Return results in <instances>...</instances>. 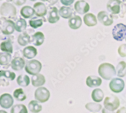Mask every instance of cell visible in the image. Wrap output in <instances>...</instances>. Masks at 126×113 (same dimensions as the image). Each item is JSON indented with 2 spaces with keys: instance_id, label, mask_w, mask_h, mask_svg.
<instances>
[{
  "instance_id": "obj_35",
  "label": "cell",
  "mask_w": 126,
  "mask_h": 113,
  "mask_svg": "<svg viewBox=\"0 0 126 113\" xmlns=\"http://www.w3.org/2000/svg\"><path fill=\"white\" fill-rule=\"evenodd\" d=\"M4 77L5 78L13 81L16 77V75L14 73L11 72L9 70H0V78Z\"/></svg>"
},
{
  "instance_id": "obj_4",
  "label": "cell",
  "mask_w": 126,
  "mask_h": 113,
  "mask_svg": "<svg viewBox=\"0 0 126 113\" xmlns=\"http://www.w3.org/2000/svg\"><path fill=\"white\" fill-rule=\"evenodd\" d=\"M112 36L114 39L118 41H123L126 37V25L119 23L112 29Z\"/></svg>"
},
{
  "instance_id": "obj_5",
  "label": "cell",
  "mask_w": 126,
  "mask_h": 113,
  "mask_svg": "<svg viewBox=\"0 0 126 113\" xmlns=\"http://www.w3.org/2000/svg\"><path fill=\"white\" fill-rule=\"evenodd\" d=\"M34 96L37 101L44 103L49 99L50 92L46 87H41L35 90Z\"/></svg>"
},
{
  "instance_id": "obj_2",
  "label": "cell",
  "mask_w": 126,
  "mask_h": 113,
  "mask_svg": "<svg viewBox=\"0 0 126 113\" xmlns=\"http://www.w3.org/2000/svg\"><path fill=\"white\" fill-rule=\"evenodd\" d=\"M41 68L42 65L39 61L33 59L28 61L27 63L25 69L29 74L35 75L40 72Z\"/></svg>"
},
{
  "instance_id": "obj_17",
  "label": "cell",
  "mask_w": 126,
  "mask_h": 113,
  "mask_svg": "<svg viewBox=\"0 0 126 113\" xmlns=\"http://www.w3.org/2000/svg\"><path fill=\"white\" fill-rule=\"evenodd\" d=\"M25 65L24 60L21 57H16L11 62L12 68L15 70L22 69Z\"/></svg>"
},
{
  "instance_id": "obj_27",
  "label": "cell",
  "mask_w": 126,
  "mask_h": 113,
  "mask_svg": "<svg viewBox=\"0 0 126 113\" xmlns=\"http://www.w3.org/2000/svg\"><path fill=\"white\" fill-rule=\"evenodd\" d=\"M27 23L25 20L23 19L20 18L17 20L15 24V28L18 32H22L26 29Z\"/></svg>"
},
{
  "instance_id": "obj_11",
  "label": "cell",
  "mask_w": 126,
  "mask_h": 113,
  "mask_svg": "<svg viewBox=\"0 0 126 113\" xmlns=\"http://www.w3.org/2000/svg\"><path fill=\"white\" fill-rule=\"evenodd\" d=\"M122 3L120 0H110L107 4L108 11L113 14H117L120 12V5Z\"/></svg>"
},
{
  "instance_id": "obj_34",
  "label": "cell",
  "mask_w": 126,
  "mask_h": 113,
  "mask_svg": "<svg viewBox=\"0 0 126 113\" xmlns=\"http://www.w3.org/2000/svg\"><path fill=\"white\" fill-rule=\"evenodd\" d=\"M11 113H28V111L24 105H16L12 108Z\"/></svg>"
},
{
  "instance_id": "obj_9",
  "label": "cell",
  "mask_w": 126,
  "mask_h": 113,
  "mask_svg": "<svg viewBox=\"0 0 126 113\" xmlns=\"http://www.w3.org/2000/svg\"><path fill=\"white\" fill-rule=\"evenodd\" d=\"M14 103V99L12 96L8 94L5 93L0 96V106L4 109H9Z\"/></svg>"
},
{
  "instance_id": "obj_15",
  "label": "cell",
  "mask_w": 126,
  "mask_h": 113,
  "mask_svg": "<svg viewBox=\"0 0 126 113\" xmlns=\"http://www.w3.org/2000/svg\"><path fill=\"white\" fill-rule=\"evenodd\" d=\"M31 82L33 86L39 87L45 84L46 82V79L45 77L41 74H38L31 78Z\"/></svg>"
},
{
  "instance_id": "obj_23",
  "label": "cell",
  "mask_w": 126,
  "mask_h": 113,
  "mask_svg": "<svg viewBox=\"0 0 126 113\" xmlns=\"http://www.w3.org/2000/svg\"><path fill=\"white\" fill-rule=\"evenodd\" d=\"M34 13L35 11L34 9L28 6L23 7L20 11L21 14L25 18H28L33 16Z\"/></svg>"
},
{
  "instance_id": "obj_19",
  "label": "cell",
  "mask_w": 126,
  "mask_h": 113,
  "mask_svg": "<svg viewBox=\"0 0 126 113\" xmlns=\"http://www.w3.org/2000/svg\"><path fill=\"white\" fill-rule=\"evenodd\" d=\"M83 19L85 24L88 26H95L97 23L96 16L92 13L86 14L84 16Z\"/></svg>"
},
{
  "instance_id": "obj_36",
  "label": "cell",
  "mask_w": 126,
  "mask_h": 113,
  "mask_svg": "<svg viewBox=\"0 0 126 113\" xmlns=\"http://www.w3.org/2000/svg\"><path fill=\"white\" fill-rule=\"evenodd\" d=\"M29 23L30 26L33 28H36L43 25L42 19H35V18L30 20Z\"/></svg>"
},
{
  "instance_id": "obj_10",
  "label": "cell",
  "mask_w": 126,
  "mask_h": 113,
  "mask_svg": "<svg viewBox=\"0 0 126 113\" xmlns=\"http://www.w3.org/2000/svg\"><path fill=\"white\" fill-rule=\"evenodd\" d=\"M15 29V23L10 20H5L2 23L1 31L5 35L12 34Z\"/></svg>"
},
{
  "instance_id": "obj_30",
  "label": "cell",
  "mask_w": 126,
  "mask_h": 113,
  "mask_svg": "<svg viewBox=\"0 0 126 113\" xmlns=\"http://www.w3.org/2000/svg\"><path fill=\"white\" fill-rule=\"evenodd\" d=\"M60 15L64 18H69L72 15V10L69 7H62L59 11Z\"/></svg>"
},
{
  "instance_id": "obj_3",
  "label": "cell",
  "mask_w": 126,
  "mask_h": 113,
  "mask_svg": "<svg viewBox=\"0 0 126 113\" xmlns=\"http://www.w3.org/2000/svg\"><path fill=\"white\" fill-rule=\"evenodd\" d=\"M103 104L106 109L110 111H114L119 107L120 102L116 96L112 95L111 96H107L105 98Z\"/></svg>"
},
{
  "instance_id": "obj_12",
  "label": "cell",
  "mask_w": 126,
  "mask_h": 113,
  "mask_svg": "<svg viewBox=\"0 0 126 113\" xmlns=\"http://www.w3.org/2000/svg\"><path fill=\"white\" fill-rule=\"evenodd\" d=\"M74 8L77 13L80 14H84L89 11L90 6L87 2L81 0L76 2Z\"/></svg>"
},
{
  "instance_id": "obj_37",
  "label": "cell",
  "mask_w": 126,
  "mask_h": 113,
  "mask_svg": "<svg viewBox=\"0 0 126 113\" xmlns=\"http://www.w3.org/2000/svg\"><path fill=\"white\" fill-rule=\"evenodd\" d=\"M118 53L121 57H126V44H122L119 47Z\"/></svg>"
},
{
  "instance_id": "obj_32",
  "label": "cell",
  "mask_w": 126,
  "mask_h": 113,
  "mask_svg": "<svg viewBox=\"0 0 126 113\" xmlns=\"http://www.w3.org/2000/svg\"><path fill=\"white\" fill-rule=\"evenodd\" d=\"M85 108L90 112H97L101 110L102 106L100 104L95 103V102H89L85 105Z\"/></svg>"
},
{
  "instance_id": "obj_26",
  "label": "cell",
  "mask_w": 126,
  "mask_h": 113,
  "mask_svg": "<svg viewBox=\"0 0 126 113\" xmlns=\"http://www.w3.org/2000/svg\"><path fill=\"white\" fill-rule=\"evenodd\" d=\"M117 75L119 77H124L126 75V63L125 61H121L117 66Z\"/></svg>"
},
{
  "instance_id": "obj_25",
  "label": "cell",
  "mask_w": 126,
  "mask_h": 113,
  "mask_svg": "<svg viewBox=\"0 0 126 113\" xmlns=\"http://www.w3.org/2000/svg\"><path fill=\"white\" fill-rule=\"evenodd\" d=\"M29 110L32 113H37L42 110V106L36 100L31 101L28 104Z\"/></svg>"
},
{
  "instance_id": "obj_31",
  "label": "cell",
  "mask_w": 126,
  "mask_h": 113,
  "mask_svg": "<svg viewBox=\"0 0 126 113\" xmlns=\"http://www.w3.org/2000/svg\"><path fill=\"white\" fill-rule=\"evenodd\" d=\"M0 48L2 51L5 52L12 53H13V46L11 43L9 41H4L0 45Z\"/></svg>"
},
{
  "instance_id": "obj_44",
  "label": "cell",
  "mask_w": 126,
  "mask_h": 113,
  "mask_svg": "<svg viewBox=\"0 0 126 113\" xmlns=\"http://www.w3.org/2000/svg\"><path fill=\"white\" fill-rule=\"evenodd\" d=\"M123 1L124 2H126V0H123Z\"/></svg>"
},
{
  "instance_id": "obj_42",
  "label": "cell",
  "mask_w": 126,
  "mask_h": 113,
  "mask_svg": "<svg viewBox=\"0 0 126 113\" xmlns=\"http://www.w3.org/2000/svg\"><path fill=\"white\" fill-rule=\"evenodd\" d=\"M0 113H8L4 110H0Z\"/></svg>"
},
{
  "instance_id": "obj_33",
  "label": "cell",
  "mask_w": 126,
  "mask_h": 113,
  "mask_svg": "<svg viewBox=\"0 0 126 113\" xmlns=\"http://www.w3.org/2000/svg\"><path fill=\"white\" fill-rule=\"evenodd\" d=\"M13 96L15 99L18 101H23L26 99V96L21 88L16 89L13 93Z\"/></svg>"
},
{
  "instance_id": "obj_40",
  "label": "cell",
  "mask_w": 126,
  "mask_h": 113,
  "mask_svg": "<svg viewBox=\"0 0 126 113\" xmlns=\"http://www.w3.org/2000/svg\"><path fill=\"white\" fill-rule=\"evenodd\" d=\"M117 113H126V108L125 107H122L117 112Z\"/></svg>"
},
{
  "instance_id": "obj_20",
  "label": "cell",
  "mask_w": 126,
  "mask_h": 113,
  "mask_svg": "<svg viewBox=\"0 0 126 113\" xmlns=\"http://www.w3.org/2000/svg\"><path fill=\"white\" fill-rule=\"evenodd\" d=\"M91 97L94 101L100 102L103 99L104 93L101 89L96 88L93 90L91 94Z\"/></svg>"
},
{
  "instance_id": "obj_46",
  "label": "cell",
  "mask_w": 126,
  "mask_h": 113,
  "mask_svg": "<svg viewBox=\"0 0 126 113\" xmlns=\"http://www.w3.org/2000/svg\"></svg>"
},
{
  "instance_id": "obj_1",
  "label": "cell",
  "mask_w": 126,
  "mask_h": 113,
  "mask_svg": "<svg viewBox=\"0 0 126 113\" xmlns=\"http://www.w3.org/2000/svg\"><path fill=\"white\" fill-rule=\"evenodd\" d=\"M98 74L103 79L110 80L116 75V70L114 67L109 63L101 64L98 68Z\"/></svg>"
},
{
  "instance_id": "obj_16",
  "label": "cell",
  "mask_w": 126,
  "mask_h": 113,
  "mask_svg": "<svg viewBox=\"0 0 126 113\" xmlns=\"http://www.w3.org/2000/svg\"><path fill=\"white\" fill-rule=\"evenodd\" d=\"M82 23V19L79 16H75L71 18L69 20V25L72 29H76L80 28Z\"/></svg>"
},
{
  "instance_id": "obj_38",
  "label": "cell",
  "mask_w": 126,
  "mask_h": 113,
  "mask_svg": "<svg viewBox=\"0 0 126 113\" xmlns=\"http://www.w3.org/2000/svg\"><path fill=\"white\" fill-rule=\"evenodd\" d=\"M74 2V0H61V2L64 5L70 6Z\"/></svg>"
},
{
  "instance_id": "obj_18",
  "label": "cell",
  "mask_w": 126,
  "mask_h": 113,
  "mask_svg": "<svg viewBox=\"0 0 126 113\" xmlns=\"http://www.w3.org/2000/svg\"><path fill=\"white\" fill-rule=\"evenodd\" d=\"M23 53L25 57L27 59H31L36 56L37 54V51L35 48L30 46L24 49Z\"/></svg>"
},
{
  "instance_id": "obj_24",
  "label": "cell",
  "mask_w": 126,
  "mask_h": 113,
  "mask_svg": "<svg viewBox=\"0 0 126 113\" xmlns=\"http://www.w3.org/2000/svg\"><path fill=\"white\" fill-rule=\"evenodd\" d=\"M17 84L22 87H26L30 83L29 77L25 75H20L17 79Z\"/></svg>"
},
{
  "instance_id": "obj_28",
  "label": "cell",
  "mask_w": 126,
  "mask_h": 113,
  "mask_svg": "<svg viewBox=\"0 0 126 113\" xmlns=\"http://www.w3.org/2000/svg\"><path fill=\"white\" fill-rule=\"evenodd\" d=\"M11 60V55L9 53H0V65H7L9 64Z\"/></svg>"
},
{
  "instance_id": "obj_7",
  "label": "cell",
  "mask_w": 126,
  "mask_h": 113,
  "mask_svg": "<svg viewBox=\"0 0 126 113\" xmlns=\"http://www.w3.org/2000/svg\"><path fill=\"white\" fill-rule=\"evenodd\" d=\"M1 14L3 16L11 17L16 15V10L15 7L11 4L4 3L1 7Z\"/></svg>"
},
{
  "instance_id": "obj_13",
  "label": "cell",
  "mask_w": 126,
  "mask_h": 113,
  "mask_svg": "<svg viewBox=\"0 0 126 113\" xmlns=\"http://www.w3.org/2000/svg\"><path fill=\"white\" fill-rule=\"evenodd\" d=\"M86 85L90 88L96 87L101 85L102 80L100 78L97 76H89L86 79Z\"/></svg>"
},
{
  "instance_id": "obj_14",
  "label": "cell",
  "mask_w": 126,
  "mask_h": 113,
  "mask_svg": "<svg viewBox=\"0 0 126 113\" xmlns=\"http://www.w3.org/2000/svg\"><path fill=\"white\" fill-rule=\"evenodd\" d=\"M34 10L36 16L41 17L45 16L47 12L46 5L41 2H38L34 5Z\"/></svg>"
},
{
  "instance_id": "obj_8",
  "label": "cell",
  "mask_w": 126,
  "mask_h": 113,
  "mask_svg": "<svg viewBox=\"0 0 126 113\" xmlns=\"http://www.w3.org/2000/svg\"><path fill=\"white\" fill-rule=\"evenodd\" d=\"M99 22L104 25L109 26L113 23V18L106 11H100L97 14Z\"/></svg>"
},
{
  "instance_id": "obj_6",
  "label": "cell",
  "mask_w": 126,
  "mask_h": 113,
  "mask_svg": "<svg viewBox=\"0 0 126 113\" xmlns=\"http://www.w3.org/2000/svg\"><path fill=\"white\" fill-rule=\"evenodd\" d=\"M110 88L114 93H120L122 92L125 87V82L121 78H113L110 83Z\"/></svg>"
},
{
  "instance_id": "obj_45",
  "label": "cell",
  "mask_w": 126,
  "mask_h": 113,
  "mask_svg": "<svg viewBox=\"0 0 126 113\" xmlns=\"http://www.w3.org/2000/svg\"><path fill=\"white\" fill-rule=\"evenodd\" d=\"M43 1H45V0H43Z\"/></svg>"
},
{
  "instance_id": "obj_21",
  "label": "cell",
  "mask_w": 126,
  "mask_h": 113,
  "mask_svg": "<svg viewBox=\"0 0 126 113\" xmlns=\"http://www.w3.org/2000/svg\"><path fill=\"white\" fill-rule=\"evenodd\" d=\"M60 17L58 13V9L56 7L52 8L49 12L48 16V22L50 23H55L59 21Z\"/></svg>"
},
{
  "instance_id": "obj_29",
  "label": "cell",
  "mask_w": 126,
  "mask_h": 113,
  "mask_svg": "<svg viewBox=\"0 0 126 113\" xmlns=\"http://www.w3.org/2000/svg\"><path fill=\"white\" fill-rule=\"evenodd\" d=\"M30 42V38L29 36L25 33L20 35L18 38V42L21 46H24L29 44Z\"/></svg>"
},
{
  "instance_id": "obj_43",
  "label": "cell",
  "mask_w": 126,
  "mask_h": 113,
  "mask_svg": "<svg viewBox=\"0 0 126 113\" xmlns=\"http://www.w3.org/2000/svg\"><path fill=\"white\" fill-rule=\"evenodd\" d=\"M31 1H36V0H31Z\"/></svg>"
},
{
  "instance_id": "obj_39",
  "label": "cell",
  "mask_w": 126,
  "mask_h": 113,
  "mask_svg": "<svg viewBox=\"0 0 126 113\" xmlns=\"http://www.w3.org/2000/svg\"><path fill=\"white\" fill-rule=\"evenodd\" d=\"M13 2L16 5L20 6L24 4L26 2V0H13Z\"/></svg>"
},
{
  "instance_id": "obj_41",
  "label": "cell",
  "mask_w": 126,
  "mask_h": 113,
  "mask_svg": "<svg viewBox=\"0 0 126 113\" xmlns=\"http://www.w3.org/2000/svg\"><path fill=\"white\" fill-rule=\"evenodd\" d=\"M102 113H115V112L114 111H109L107 109H106L105 108H104L102 110Z\"/></svg>"
},
{
  "instance_id": "obj_22",
  "label": "cell",
  "mask_w": 126,
  "mask_h": 113,
  "mask_svg": "<svg viewBox=\"0 0 126 113\" xmlns=\"http://www.w3.org/2000/svg\"><path fill=\"white\" fill-rule=\"evenodd\" d=\"M45 40V36L43 33L38 32L32 36V43L35 46H40L43 44Z\"/></svg>"
}]
</instances>
